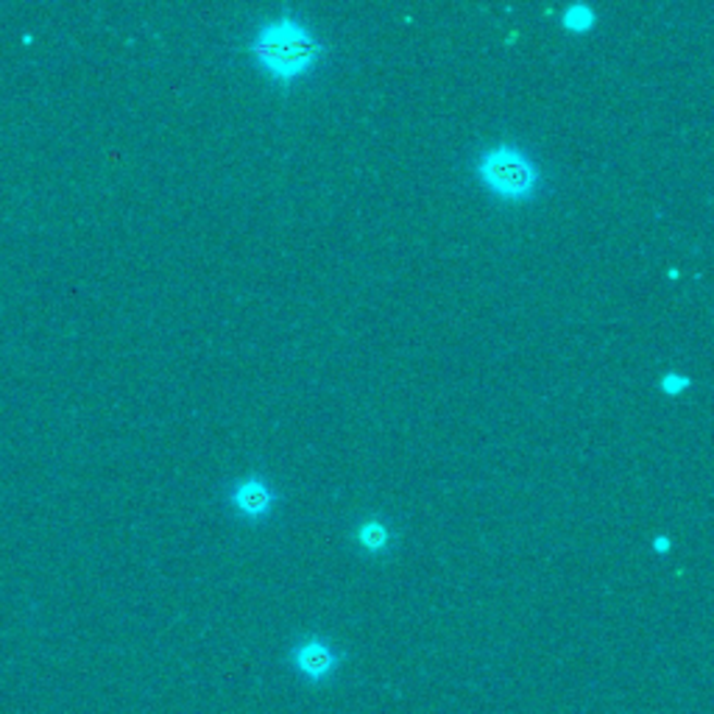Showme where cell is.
I'll return each mask as SVG.
<instances>
[{
    "mask_svg": "<svg viewBox=\"0 0 714 714\" xmlns=\"http://www.w3.org/2000/svg\"><path fill=\"white\" fill-rule=\"evenodd\" d=\"M251 53L266 67L268 76L276 78L280 84H294L319 62L321 42L312 37L310 28L301 26L299 20L285 14L274 23H266L257 32Z\"/></svg>",
    "mask_w": 714,
    "mask_h": 714,
    "instance_id": "cell-1",
    "label": "cell"
},
{
    "mask_svg": "<svg viewBox=\"0 0 714 714\" xmlns=\"http://www.w3.org/2000/svg\"><path fill=\"white\" fill-rule=\"evenodd\" d=\"M475 171H478L480 182L503 201H525V198L536 196L539 182H542L539 165L522 148L508 146V143L480 153Z\"/></svg>",
    "mask_w": 714,
    "mask_h": 714,
    "instance_id": "cell-2",
    "label": "cell"
},
{
    "mask_svg": "<svg viewBox=\"0 0 714 714\" xmlns=\"http://www.w3.org/2000/svg\"><path fill=\"white\" fill-rule=\"evenodd\" d=\"M287 664L307 687H324L344 667V653L319 633H305L287 651Z\"/></svg>",
    "mask_w": 714,
    "mask_h": 714,
    "instance_id": "cell-3",
    "label": "cell"
},
{
    "mask_svg": "<svg viewBox=\"0 0 714 714\" xmlns=\"http://www.w3.org/2000/svg\"><path fill=\"white\" fill-rule=\"evenodd\" d=\"M230 503L232 508L241 510L243 517L249 519H262L271 514L276 503V491L266 483L262 478L251 475V478L241 480V483L232 485L230 491Z\"/></svg>",
    "mask_w": 714,
    "mask_h": 714,
    "instance_id": "cell-4",
    "label": "cell"
},
{
    "mask_svg": "<svg viewBox=\"0 0 714 714\" xmlns=\"http://www.w3.org/2000/svg\"><path fill=\"white\" fill-rule=\"evenodd\" d=\"M357 542L364 544L371 555H383L391 544L389 525L380 522V519H366V522L357 528Z\"/></svg>",
    "mask_w": 714,
    "mask_h": 714,
    "instance_id": "cell-5",
    "label": "cell"
},
{
    "mask_svg": "<svg viewBox=\"0 0 714 714\" xmlns=\"http://www.w3.org/2000/svg\"><path fill=\"white\" fill-rule=\"evenodd\" d=\"M564 26L569 32H589L594 26V12L587 7V3H575L564 12Z\"/></svg>",
    "mask_w": 714,
    "mask_h": 714,
    "instance_id": "cell-6",
    "label": "cell"
},
{
    "mask_svg": "<svg viewBox=\"0 0 714 714\" xmlns=\"http://www.w3.org/2000/svg\"><path fill=\"white\" fill-rule=\"evenodd\" d=\"M662 389L667 391L669 396H676V394H681L684 389H689V380L684 374H667L662 380Z\"/></svg>",
    "mask_w": 714,
    "mask_h": 714,
    "instance_id": "cell-7",
    "label": "cell"
},
{
    "mask_svg": "<svg viewBox=\"0 0 714 714\" xmlns=\"http://www.w3.org/2000/svg\"><path fill=\"white\" fill-rule=\"evenodd\" d=\"M653 547H656V553H667V550H669V539H667V536H658L656 542H653Z\"/></svg>",
    "mask_w": 714,
    "mask_h": 714,
    "instance_id": "cell-8",
    "label": "cell"
}]
</instances>
